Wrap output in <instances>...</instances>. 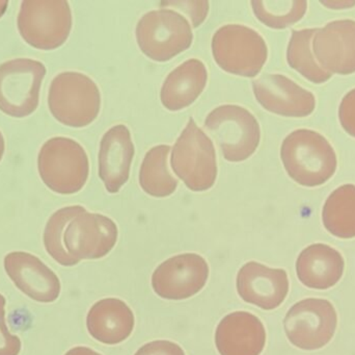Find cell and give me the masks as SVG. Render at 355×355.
Returning <instances> with one entry per match:
<instances>
[{
	"label": "cell",
	"instance_id": "7c38bea8",
	"mask_svg": "<svg viewBox=\"0 0 355 355\" xmlns=\"http://www.w3.org/2000/svg\"><path fill=\"white\" fill-rule=\"evenodd\" d=\"M209 266L196 254L168 258L152 275L154 292L164 299L183 300L198 294L206 286Z\"/></svg>",
	"mask_w": 355,
	"mask_h": 355
},
{
	"label": "cell",
	"instance_id": "3957f363",
	"mask_svg": "<svg viewBox=\"0 0 355 355\" xmlns=\"http://www.w3.org/2000/svg\"><path fill=\"white\" fill-rule=\"evenodd\" d=\"M52 116L67 126L80 129L93 123L101 108V94L93 79L79 72L60 73L48 94Z\"/></svg>",
	"mask_w": 355,
	"mask_h": 355
},
{
	"label": "cell",
	"instance_id": "2e32d148",
	"mask_svg": "<svg viewBox=\"0 0 355 355\" xmlns=\"http://www.w3.org/2000/svg\"><path fill=\"white\" fill-rule=\"evenodd\" d=\"M237 291L240 297L263 310L279 308L289 292V279L283 269H272L250 262L237 275Z\"/></svg>",
	"mask_w": 355,
	"mask_h": 355
},
{
	"label": "cell",
	"instance_id": "8992f818",
	"mask_svg": "<svg viewBox=\"0 0 355 355\" xmlns=\"http://www.w3.org/2000/svg\"><path fill=\"white\" fill-rule=\"evenodd\" d=\"M212 53L225 72L254 77L264 67L268 48L262 35L240 24H227L217 29L212 39Z\"/></svg>",
	"mask_w": 355,
	"mask_h": 355
},
{
	"label": "cell",
	"instance_id": "5b68a950",
	"mask_svg": "<svg viewBox=\"0 0 355 355\" xmlns=\"http://www.w3.org/2000/svg\"><path fill=\"white\" fill-rule=\"evenodd\" d=\"M173 171L188 189L204 192L217 177L216 152L210 138L190 118L172 149Z\"/></svg>",
	"mask_w": 355,
	"mask_h": 355
},
{
	"label": "cell",
	"instance_id": "5bb4252c",
	"mask_svg": "<svg viewBox=\"0 0 355 355\" xmlns=\"http://www.w3.org/2000/svg\"><path fill=\"white\" fill-rule=\"evenodd\" d=\"M312 45L317 63L327 72H355V21L336 20L317 28Z\"/></svg>",
	"mask_w": 355,
	"mask_h": 355
},
{
	"label": "cell",
	"instance_id": "f1b7e54d",
	"mask_svg": "<svg viewBox=\"0 0 355 355\" xmlns=\"http://www.w3.org/2000/svg\"><path fill=\"white\" fill-rule=\"evenodd\" d=\"M135 355H185V352L174 342L153 341L139 348Z\"/></svg>",
	"mask_w": 355,
	"mask_h": 355
},
{
	"label": "cell",
	"instance_id": "83f0119b",
	"mask_svg": "<svg viewBox=\"0 0 355 355\" xmlns=\"http://www.w3.org/2000/svg\"><path fill=\"white\" fill-rule=\"evenodd\" d=\"M339 119L343 129L355 138V89L348 92L342 99Z\"/></svg>",
	"mask_w": 355,
	"mask_h": 355
},
{
	"label": "cell",
	"instance_id": "9a60e30c",
	"mask_svg": "<svg viewBox=\"0 0 355 355\" xmlns=\"http://www.w3.org/2000/svg\"><path fill=\"white\" fill-rule=\"evenodd\" d=\"M4 269L14 285L31 299L41 304L55 302L60 294V281L55 273L39 258L16 251L6 254Z\"/></svg>",
	"mask_w": 355,
	"mask_h": 355
},
{
	"label": "cell",
	"instance_id": "7402d4cb",
	"mask_svg": "<svg viewBox=\"0 0 355 355\" xmlns=\"http://www.w3.org/2000/svg\"><path fill=\"white\" fill-rule=\"evenodd\" d=\"M323 225L340 239L355 238V185H344L336 189L325 201Z\"/></svg>",
	"mask_w": 355,
	"mask_h": 355
},
{
	"label": "cell",
	"instance_id": "30bf717a",
	"mask_svg": "<svg viewBox=\"0 0 355 355\" xmlns=\"http://www.w3.org/2000/svg\"><path fill=\"white\" fill-rule=\"evenodd\" d=\"M46 67L39 60L15 58L0 65V110L24 118L37 110Z\"/></svg>",
	"mask_w": 355,
	"mask_h": 355
},
{
	"label": "cell",
	"instance_id": "7a4b0ae2",
	"mask_svg": "<svg viewBox=\"0 0 355 355\" xmlns=\"http://www.w3.org/2000/svg\"><path fill=\"white\" fill-rule=\"evenodd\" d=\"M281 158L289 176L304 187H318L337 170V154L329 141L317 131L297 129L282 144Z\"/></svg>",
	"mask_w": 355,
	"mask_h": 355
},
{
	"label": "cell",
	"instance_id": "4316f807",
	"mask_svg": "<svg viewBox=\"0 0 355 355\" xmlns=\"http://www.w3.org/2000/svg\"><path fill=\"white\" fill-rule=\"evenodd\" d=\"M162 6L179 8L182 12L189 15L192 26L198 27L206 20L210 4L208 1H188V0H184V1L162 2Z\"/></svg>",
	"mask_w": 355,
	"mask_h": 355
},
{
	"label": "cell",
	"instance_id": "e0dca14e",
	"mask_svg": "<svg viewBox=\"0 0 355 355\" xmlns=\"http://www.w3.org/2000/svg\"><path fill=\"white\" fill-rule=\"evenodd\" d=\"M135 152L128 127L116 125L104 133L100 143L99 175L108 193H118L128 181Z\"/></svg>",
	"mask_w": 355,
	"mask_h": 355
},
{
	"label": "cell",
	"instance_id": "4fadbf2b",
	"mask_svg": "<svg viewBox=\"0 0 355 355\" xmlns=\"http://www.w3.org/2000/svg\"><path fill=\"white\" fill-rule=\"evenodd\" d=\"M259 104L273 114L302 118L314 112L316 98L312 92L282 74H263L252 81Z\"/></svg>",
	"mask_w": 355,
	"mask_h": 355
},
{
	"label": "cell",
	"instance_id": "484cf974",
	"mask_svg": "<svg viewBox=\"0 0 355 355\" xmlns=\"http://www.w3.org/2000/svg\"><path fill=\"white\" fill-rule=\"evenodd\" d=\"M6 298L0 294V355H19L21 341L8 331L6 323Z\"/></svg>",
	"mask_w": 355,
	"mask_h": 355
},
{
	"label": "cell",
	"instance_id": "f546056e",
	"mask_svg": "<svg viewBox=\"0 0 355 355\" xmlns=\"http://www.w3.org/2000/svg\"><path fill=\"white\" fill-rule=\"evenodd\" d=\"M64 355H101L98 352H94L91 348L87 347H75L69 350Z\"/></svg>",
	"mask_w": 355,
	"mask_h": 355
},
{
	"label": "cell",
	"instance_id": "ba28073f",
	"mask_svg": "<svg viewBox=\"0 0 355 355\" xmlns=\"http://www.w3.org/2000/svg\"><path fill=\"white\" fill-rule=\"evenodd\" d=\"M205 127L212 135L227 162L248 160L256 152L261 129L254 115L235 104L214 108L207 116Z\"/></svg>",
	"mask_w": 355,
	"mask_h": 355
},
{
	"label": "cell",
	"instance_id": "4dcf8cb0",
	"mask_svg": "<svg viewBox=\"0 0 355 355\" xmlns=\"http://www.w3.org/2000/svg\"><path fill=\"white\" fill-rule=\"evenodd\" d=\"M4 147H6V144H4L3 135L0 133V160H1L2 156H3Z\"/></svg>",
	"mask_w": 355,
	"mask_h": 355
},
{
	"label": "cell",
	"instance_id": "52a82bcc",
	"mask_svg": "<svg viewBox=\"0 0 355 355\" xmlns=\"http://www.w3.org/2000/svg\"><path fill=\"white\" fill-rule=\"evenodd\" d=\"M18 31L28 45L53 50L68 40L72 12L64 0H25L18 15Z\"/></svg>",
	"mask_w": 355,
	"mask_h": 355
},
{
	"label": "cell",
	"instance_id": "d4e9b609",
	"mask_svg": "<svg viewBox=\"0 0 355 355\" xmlns=\"http://www.w3.org/2000/svg\"><path fill=\"white\" fill-rule=\"evenodd\" d=\"M250 4L258 20L275 29L286 28L302 20L308 8V2L298 0H258Z\"/></svg>",
	"mask_w": 355,
	"mask_h": 355
},
{
	"label": "cell",
	"instance_id": "d6986e66",
	"mask_svg": "<svg viewBox=\"0 0 355 355\" xmlns=\"http://www.w3.org/2000/svg\"><path fill=\"white\" fill-rule=\"evenodd\" d=\"M345 262L335 248L325 244H313L302 250L296 262L298 279L306 288L327 290L343 276Z\"/></svg>",
	"mask_w": 355,
	"mask_h": 355
},
{
	"label": "cell",
	"instance_id": "ac0fdd59",
	"mask_svg": "<svg viewBox=\"0 0 355 355\" xmlns=\"http://www.w3.org/2000/svg\"><path fill=\"white\" fill-rule=\"evenodd\" d=\"M215 344L220 355H260L266 344V331L254 315L232 313L219 322Z\"/></svg>",
	"mask_w": 355,
	"mask_h": 355
},
{
	"label": "cell",
	"instance_id": "9c48e42d",
	"mask_svg": "<svg viewBox=\"0 0 355 355\" xmlns=\"http://www.w3.org/2000/svg\"><path fill=\"white\" fill-rule=\"evenodd\" d=\"M137 44L156 62H168L191 46L193 35L185 17L174 10H151L137 23Z\"/></svg>",
	"mask_w": 355,
	"mask_h": 355
},
{
	"label": "cell",
	"instance_id": "603a6c76",
	"mask_svg": "<svg viewBox=\"0 0 355 355\" xmlns=\"http://www.w3.org/2000/svg\"><path fill=\"white\" fill-rule=\"evenodd\" d=\"M171 146L158 145L146 154L139 171L141 189L153 197H168L176 191L177 179L168 170V154Z\"/></svg>",
	"mask_w": 355,
	"mask_h": 355
},
{
	"label": "cell",
	"instance_id": "277c9868",
	"mask_svg": "<svg viewBox=\"0 0 355 355\" xmlns=\"http://www.w3.org/2000/svg\"><path fill=\"white\" fill-rule=\"evenodd\" d=\"M37 169L43 183L51 191L70 195L80 191L89 174L85 148L70 138L55 137L42 146Z\"/></svg>",
	"mask_w": 355,
	"mask_h": 355
},
{
	"label": "cell",
	"instance_id": "44dd1931",
	"mask_svg": "<svg viewBox=\"0 0 355 355\" xmlns=\"http://www.w3.org/2000/svg\"><path fill=\"white\" fill-rule=\"evenodd\" d=\"M208 81L204 63L191 58L177 67L166 77L160 92L164 108L176 112L191 106L202 93Z\"/></svg>",
	"mask_w": 355,
	"mask_h": 355
},
{
	"label": "cell",
	"instance_id": "8fae6325",
	"mask_svg": "<svg viewBox=\"0 0 355 355\" xmlns=\"http://www.w3.org/2000/svg\"><path fill=\"white\" fill-rule=\"evenodd\" d=\"M338 315L327 299L309 298L294 304L286 315L284 329L289 341L302 350L327 346L335 336Z\"/></svg>",
	"mask_w": 355,
	"mask_h": 355
},
{
	"label": "cell",
	"instance_id": "1f68e13d",
	"mask_svg": "<svg viewBox=\"0 0 355 355\" xmlns=\"http://www.w3.org/2000/svg\"><path fill=\"white\" fill-rule=\"evenodd\" d=\"M8 1H0V18H1L2 15L6 13V8H8Z\"/></svg>",
	"mask_w": 355,
	"mask_h": 355
},
{
	"label": "cell",
	"instance_id": "ffe728a7",
	"mask_svg": "<svg viewBox=\"0 0 355 355\" xmlns=\"http://www.w3.org/2000/svg\"><path fill=\"white\" fill-rule=\"evenodd\" d=\"M135 322L130 308L116 298L96 302L87 318L89 335L107 345H116L128 339L135 329Z\"/></svg>",
	"mask_w": 355,
	"mask_h": 355
},
{
	"label": "cell",
	"instance_id": "cb8c5ba5",
	"mask_svg": "<svg viewBox=\"0 0 355 355\" xmlns=\"http://www.w3.org/2000/svg\"><path fill=\"white\" fill-rule=\"evenodd\" d=\"M317 28L300 29L292 31L287 50L288 64L300 72L304 79L314 83H323L331 77L313 56L312 39Z\"/></svg>",
	"mask_w": 355,
	"mask_h": 355
},
{
	"label": "cell",
	"instance_id": "6da1fadb",
	"mask_svg": "<svg viewBox=\"0 0 355 355\" xmlns=\"http://www.w3.org/2000/svg\"><path fill=\"white\" fill-rule=\"evenodd\" d=\"M118 236V226L112 219L72 206L50 217L43 239L48 254L62 266L71 267L81 260L107 256L116 246Z\"/></svg>",
	"mask_w": 355,
	"mask_h": 355
}]
</instances>
